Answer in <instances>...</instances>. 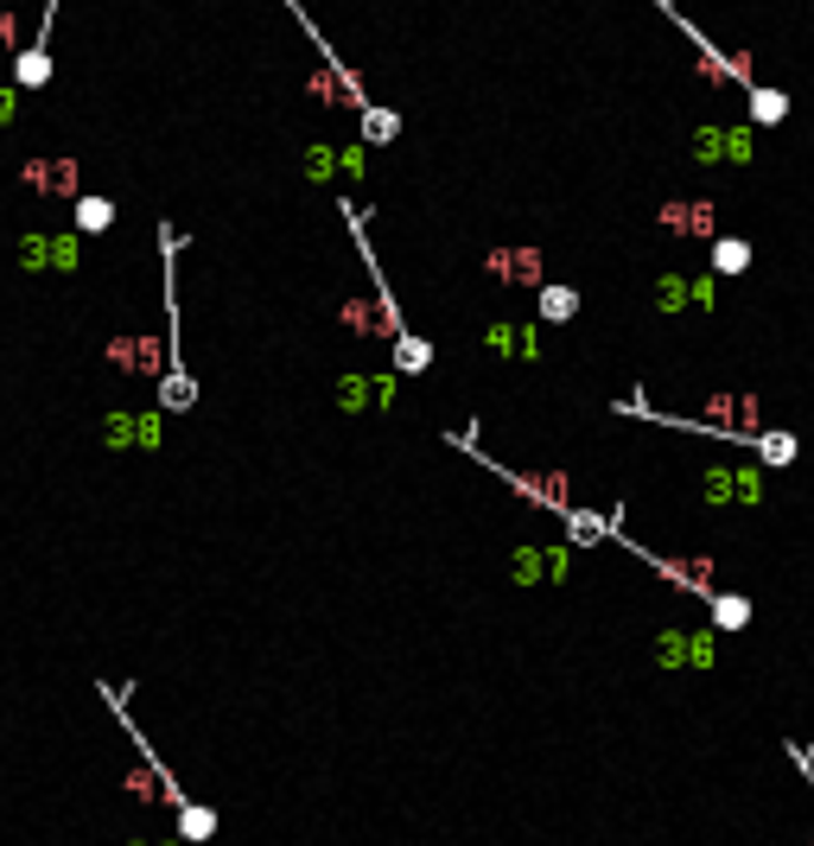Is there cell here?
Masks as SVG:
<instances>
[{
  "mask_svg": "<svg viewBox=\"0 0 814 846\" xmlns=\"http://www.w3.org/2000/svg\"><path fill=\"white\" fill-rule=\"evenodd\" d=\"M707 612H712V630H744L758 605H751L744 592H712V598H707Z\"/></svg>",
  "mask_w": 814,
  "mask_h": 846,
  "instance_id": "obj_10",
  "label": "cell"
},
{
  "mask_svg": "<svg viewBox=\"0 0 814 846\" xmlns=\"http://www.w3.org/2000/svg\"><path fill=\"white\" fill-rule=\"evenodd\" d=\"M483 268L509 286H547V255H541V249H490Z\"/></svg>",
  "mask_w": 814,
  "mask_h": 846,
  "instance_id": "obj_2",
  "label": "cell"
},
{
  "mask_svg": "<svg viewBox=\"0 0 814 846\" xmlns=\"http://www.w3.org/2000/svg\"><path fill=\"white\" fill-rule=\"evenodd\" d=\"M356 134H363V140H369V147H388V140H401V115H395V108H369V115H363V122H356Z\"/></svg>",
  "mask_w": 814,
  "mask_h": 846,
  "instance_id": "obj_13",
  "label": "cell"
},
{
  "mask_svg": "<svg viewBox=\"0 0 814 846\" xmlns=\"http://www.w3.org/2000/svg\"><path fill=\"white\" fill-rule=\"evenodd\" d=\"M13 108H20V90H0V128L13 122Z\"/></svg>",
  "mask_w": 814,
  "mask_h": 846,
  "instance_id": "obj_15",
  "label": "cell"
},
{
  "mask_svg": "<svg viewBox=\"0 0 814 846\" xmlns=\"http://www.w3.org/2000/svg\"><path fill=\"white\" fill-rule=\"evenodd\" d=\"M560 522H566V541H573V547H592V541H610V515H598V510H580V503H573V510L560 515Z\"/></svg>",
  "mask_w": 814,
  "mask_h": 846,
  "instance_id": "obj_11",
  "label": "cell"
},
{
  "mask_svg": "<svg viewBox=\"0 0 814 846\" xmlns=\"http://www.w3.org/2000/svg\"><path fill=\"white\" fill-rule=\"evenodd\" d=\"M178 834H185L191 846H204L210 834H217V808H204V802H191V808L178 815Z\"/></svg>",
  "mask_w": 814,
  "mask_h": 846,
  "instance_id": "obj_14",
  "label": "cell"
},
{
  "mask_svg": "<svg viewBox=\"0 0 814 846\" xmlns=\"http://www.w3.org/2000/svg\"><path fill=\"white\" fill-rule=\"evenodd\" d=\"M751 255H758V249H751L744 236H712V274H744Z\"/></svg>",
  "mask_w": 814,
  "mask_h": 846,
  "instance_id": "obj_12",
  "label": "cell"
},
{
  "mask_svg": "<svg viewBox=\"0 0 814 846\" xmlns=\"http://www.w3.org/2000/svg\"><path fill=\"white\" fill-rule=\"evenodd\" d=\"M20 179L32 185L39 198H71V205L83 198V185H76V166H71V159H32Z\"/></svg>",
  "mask_w": 814,
  "mask_h": 846,
  "instance_id": "obj_3",
  "label": "cell"
},
{
  "mask_svg": "<svg viewBox=\"0 0 814 846\" xmlns=\"http://www.w3.org/2000/svg\"><path fill=\"white\" fill-rule=\"evenodd\" d=\"M661 230H668V236H707V242H712V205H707V198L661 205Z\"/></svg>",
  "mask_w": 814,
  "mask_h": 846,
  "instance_id": "obj_4",
  "label": "cell"
},
{
  "mask_svg": "<svg viewBox=\"0 0 814 846\" xmlns=\"http://www.w3.org/2000/svg\"><path fill=\"white\" fill-rule=\"evenodd\" d=\"M744 103H751V128H783L789 122V90H776V83H751Z\"/></svg>",
  "mask_w": 814,
  "mask_h": 846,
  "instance_id": "obj_5",
  "label": "cell"
},
{
  "mask_svg": "<svg viewBox=\"0 0 814 846\" xmlns=\"http://www.w3.org/2000/svg\"><path fill=\"white\" fill-rule=\"evenodd\" d=\"M534 293H541V325H566V318H580V286L547 281V286H534Z\"/></svg>",
  "mask_w": 814,
  "mask_h": 846,
  "instance_id": "obj_6",
  "label": "cell"
},
{
  "mask_svg": "<svg viewBox=\"0 0 814 846\" xmlns=\"http://www.w3.org/2000/svg\"><path fill=\"white\" fill-rule=\"evenodd\" d=\"M178 249H185V236L173 223H159V255H166V376H159V408L191 414L198 408V383L185 376V357H178Z\"/></svg>",
  "mask_w": 814,
  "mask_h": 846,
  "instance_id": "obj_1",
  "label": "cell"
},
{
  "mask_svg": "<svg viewBox=\"0 0 814 846\" xmlns=\"http://www.w3.org/2000/svg\"><path fill=\"white\" fill-rule=\"evenodd\" d=\"M108 230H115V198L83 191V198H76V236H108Z\"/></svg>",
  "mask_w": 814,
  "mask_h": 846,
  "instance_id": "obj_7",
  "label": "cell"
},
{
  "mask_svg": "<svg viewBox=\"0 0 814 846\" xmlns=\"http://www.w3.org/2000/svg\"><path fill=\"white\" fill-rule=\"evenodd\" d=\"M71 255H76V236H32V242L20 249L25 268H64Z\"/></svg>",
  "mask_w": 814,
  "mask_h": 846,
  "instance_id": "obj_8",
  "label": "cell"
},
{
  "mask_svg": "<svg viewBox=\"0 0 814 846\" xmlns=\"http://www.w3.org/2000/svg\"><path fill=\"white\" fill-rule=\"evenodd\" d=\"M395 344V376H427L432 369V344L420 332H401V337H388Z\"/></svg>",
  "mask_w": 814,
  "mask_h": 846,
  "instance_id": "obj_9",
  "label": "cell"
}]
</instances>
